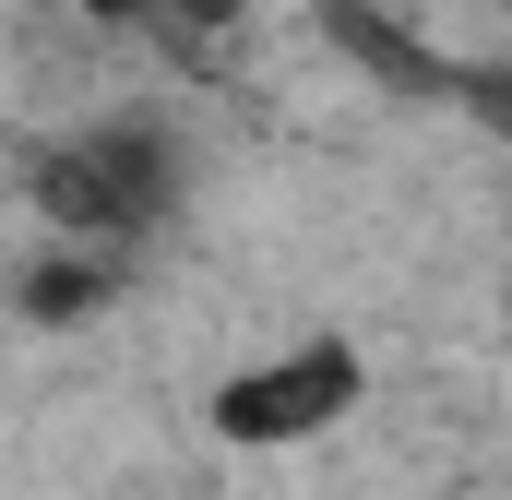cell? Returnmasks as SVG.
Instances as JSON below:
<instances>
[{
  "label": "cell",
  "instance_id": "3",
  "mask_svg": "<svg viewBox=\"0 0 512 500\" xmlns=\"http://www.w3.org/2000/svg\"><path fill=\"white\" fill-rule=\"evenodd\" d=\"M96 12H143V0H96Z\"/></svg>",
  "mask_w": 512,
  "mask_h": 500
},
{
  "label": "cell",
  "instance_id": "4",
  "mask_svg": "<svg viewBox=\"0 0 512 500\" xmlns=\"http://www.w3.org/2000/svg\"><path fill=\"white\" fill-rule=\"evenodd\" d=\"M501 310H512V262H501Z\"/></svg>",
  "mask_w": 512,
  "mask_h": 500
},
{
  "label": "cell",
  "instance_id": "2",
  "mask_svg": "<svg viewBox=\"0 0 512 500\" xmlns=\"http://www.w3.org/2000/svg\"><path fill=\"white\" fill-rule=\"evenodd\" d=\"M358 393H370V358H358L346 334H298V346H274V358L215 381V441H239V453H298V441L346 429Z\"/></svg>",
  "mask_w": 512,
  "mask_h": 500
},
{
  "label": "cell",
  "instance_id": "1",
  "mask_svg": "<svg viewBox=\"0 0 512 500\" xmlns=\"http://www.w3.org/2000/svg\"><path fill=\"white\" fill-rule=\"evenodd\" d=\"M179 179H191V155H179V131L143 120V108H108V120H72L36 143V167H24V191H36V227L72 250H96V262H120L143 250L167 215H179Z\"/></svg>",
  "mask_w": 512,
  "mask_h": 500
}]
</instances>
